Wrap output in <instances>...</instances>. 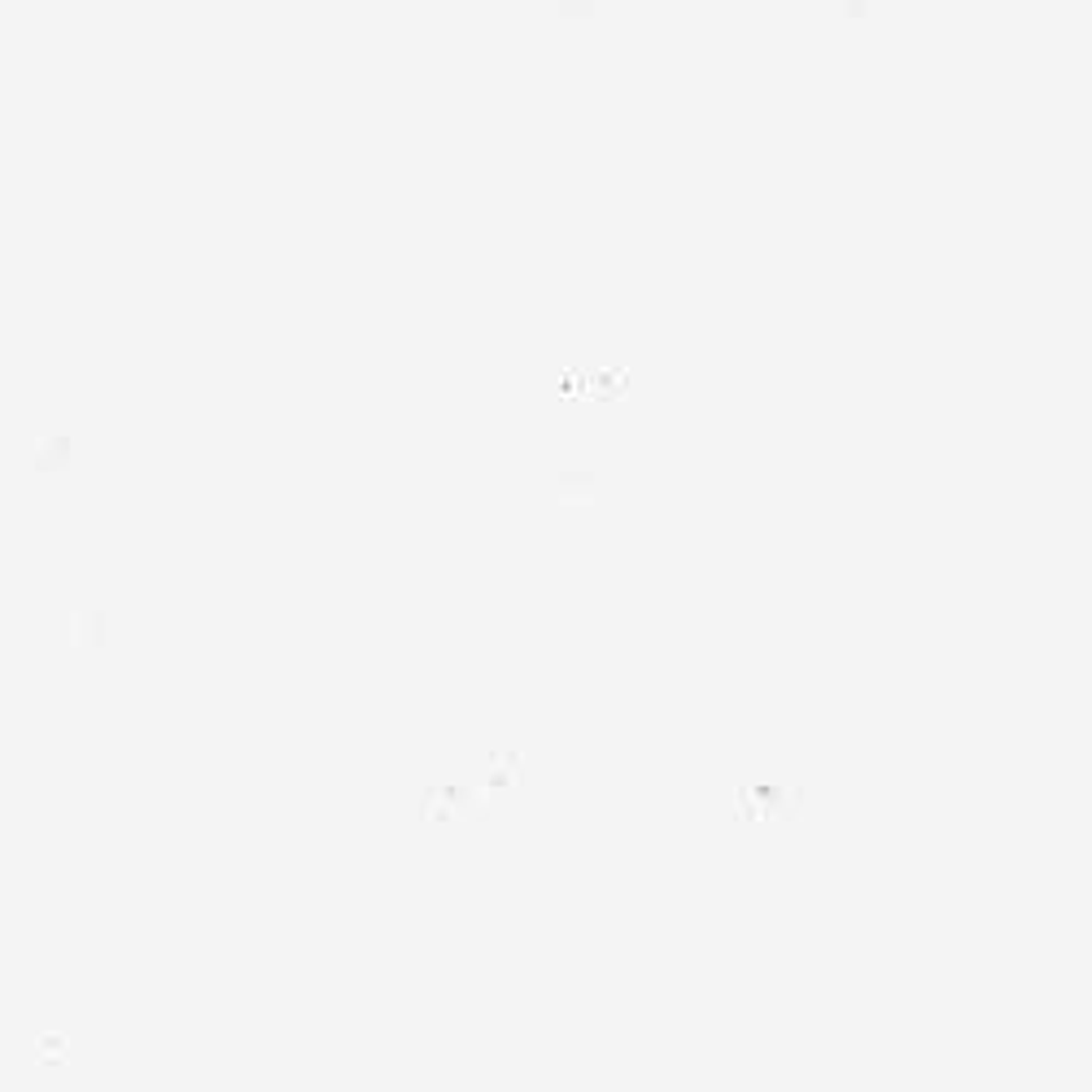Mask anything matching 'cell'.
Instances as JSON below:
<instances>
[{
    "instance_id": "1",
    "label": "cell",
    "mask_w": 1092,
    "mask_h": 1092,
    "mask_svg": "<svg viewBox=\"0 0 1092 1092\" xmlns=\"http://www.w3.org/2000/svg\"><path fill=\"white\" fill-rule=\"evenodd\" d=\"M472 804V791H464V787H446V783H433L429 791L420 795V818L424 822H451V818H459V813H464Z\"/></svg>"
},
{
    "instance_id": "2",
    "label": "cell",
    "mask_w": 1092,
    "mask_h": 1092,
    "mask_svg": "<svg viewBox=\"0 0 1092 1092\" xmlns=\"http://www.w3.org/2000/svg\"><path fill=\"white\" fill-rule=\"evenodd\" d=\"M555 503H564V507H586V503H595V472H586V468H564V472H555Z\"/></svg>"
},
{
    "instance_id": "3",
    "label": "cell",
    "mask_w": 1092,
    "mask_h": 1092,
    "mask_svg": "<svg viewBox=\"0 0 1092 1092\" xmlns=\"http://www.w3.org/2000/svg\"><path fill=\"white\" fill-rule=\"evenodd\" d=\"M516 783H521V752H516V748L490 752L486 756V783H481V787L494 795V791H511Z\"/></svg>"
},
{
    "instance_id": "4",
    "label": "cell",
    "mask_w": 1092,
    "mask_h": 1092,
    "mask_svg": "<svg viewBox=\"0 0 1092 1092\" xmlns=\"http://www.w3.org/2000/svg\"><path fill=\"white\" fill-rule=\"evenodd\" d=\"M66 459H70V437L66 433H40L31 441V468L35 472L66 468Z\"/></svg>"
},
{
    "instance_id": "5",
    "label": "cell",
    "mask_w": 1092,
    "mask_h": 1092,
    "mask_svg": "<svg viewBox=\"0 0 1092 1092\" xmlns=\"http://www.w3.org/2000/svg\"><path fill=\"white\" fill-rule=\"evenodd\" d=\"M105 634V621L97 607H75V613L66 617V638L75 642V647H92V642H101Z\"/></svg>"
},
{
    "instance_id": "6",
    "label": "cell",
    "mask_w": 1092,
    "mask_h": 1092,
    "mask_svg": "<svg viewBox=\"0 0 1092 1092\" xmlns=\"http://www.w3.org/2000/svg\"><path fill=\"white\" fill-rule=\"evenodd\" d=\"M625 390H629V376L621 372V367H607V372L590 376V394H586V398H595V402H617V398H625Z\"/></svg>"
},
{
    "instance_id": "7",
    "label": "cell",
    "mask_w": 1092,
    "mask_h": 1092,
    "mask_svg": "<svg viewBox=\"0 0 1092 1092\" xmlns=\"http://www.w3.org/2000/svg\"><path fill=\"white\" fill-rule=\"evenodd\" d=\"M35 1053H40V1058L53 1066L58 1058H66V1040H62V1035H40V1045H35Z\"/></svg>"
}]
</instances>
